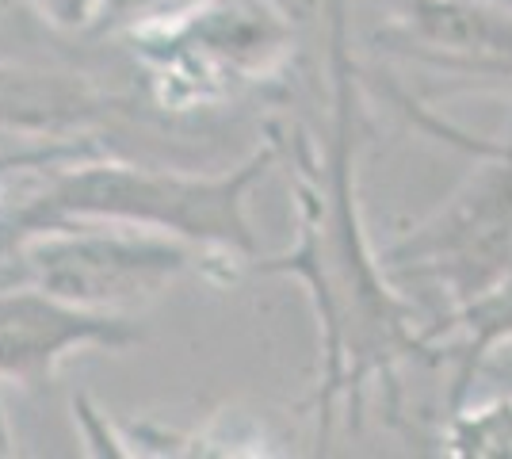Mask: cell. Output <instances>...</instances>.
<instances>
[{
	"instance_id": "ba28073f",
	"label": "cell",
	"mask_w": 512,
	"mask_h": 459,
	"mask_svg": "<svg viewBox=\"0 0 512 459\" xmlns=\"http://www.w3.org/2000/svg\"><path fill=\"white\" fill-rule=\"evenodd\" d=\"M444 333L451 337V345L436 349V360H451V410H459L478 368L501 345H512V280L474 303L455 306L444 326H428V341Z\"/></svg>"
},
{
	"instance_id": "7a4b0ae2",
	"label": "cell",
	"mask_w": 512,
	"mask_h": 459,
	"mask_svg": "<svg viewBox=\"0 0 512 459\" xmlns=\"http://www.w3.org/2000/svg\"><path fill=\"white\" fill-rule=\"evenodd\" d=\"M390 96L413 127L486 161L432 219L383 253L390 280H425L444 287L451 306H467L512 280V138H478L398 88Z\"/></svg>"
},
{
	"instance_id": "6da1fadb",
	"label": "cell",
	"mask_w": 512,
	"mask_h": 459,
	"mask_svg": "<svg viewBox=\"0 0 512 459\" xmlns=\"http://www.w3.org/2000/svg\"><path fill=\"white\" fill-rule=\"evenodd\" d=\"M344 16L333 12V138L329 150L314 153L299 146V245L276 261L256 264L260 272H283L310 287L321 322V414L337 398H348L360 414L363 387L371 375H390L402 360H436V341H428L413 303H406L383 264L363 238L360 203H356V92L352 62L344 50Z\"/></svg>"
},
{
	"instance_id": "3957f363",
	"label": "cell",
	"mask_w": 512,
	"mask_h": 459,
	"mask_svg": "<svg viewBox=\"0 0 512 459\" xmlns=\"http://www.w3.org/2000/svg\"><path fill=\"white\" fill-rule=\"evenodd\" d=\"M276 150L264 146L230 176H180L92 165L54 180L39 203L23 211L16 226L23 234L69 219H111L130 226L172 230L203 249H222L226 257H253L256 241L245 219V192L272 165Z\"/></svg>"
},
{
	"instance_id": "277c9868",
	"label": "cell",
	"mask_w": 512,
	"mask_h": 459,
	"mask_svg": "<svg viewBox=\"0 0 512 459\" xmlns=\"http://www.w3.org/2000/svg\"><path fill=\"white\" fill-rule=\"evenodd\" d=\"M23 241V264L35 287L85 310H115L153 299L192 261V253L153 234H100L69 222L39 226Z\"/></svg>"
},
{
	"instance_id": "30bf717a",
	"label": "cell",
	"mask_w": 512,
	"mask_h": 459,
	"mask_svg": "<svg viewBox=\"0 0 512 459\" xmlns=\"http://www.w3.org/2000/svg\"><path fill=\"white\" fill-rule=\"evenodd\" d=\"M43 4V12H50V20H58V23H81L88 20V12H92V0H39Z\"/></svg>"
},
{
	"instance_id": "8992f818",
	"label": "cell",
	"mask_w": 512,
	"mask_h": 459,
	"mask_svg": "<svg viewBox=\"0 0 512 459\" xmlns=\"http://www.w3.org/2000/svg\"><path fill=\"white\" fill-rule=\"evenodd\" d=\"M390 39L421 62L512 77V8L501 0H386Z\"/></svg>"
},
{
	"instance_id": "52a82bcc",
	"label": "cell",
	"mask_w": 512,
	"mask_h": 459,
	"mask_svg": "<svg viewBox=\"0 0 512 459\" xmlns=\"http://www.w3.org/2000/svg\"><path fill=\"white\" fill-rule=\"evenodd\" d=\"M138 333L104 310H85L35 291H0V375L39 387L46 383L58 360L85 345L119 349L130 345Z\"/></svg>"
},
{
	"instance_id": "9c48e42d",
	"label": "cell",
	"mask_w": 512,
	"mask_h": 459,
	"mask_svg": "<svg viewBox=\"0 0 512 459\" xmlns=\"http://www.w3.org/2000/svg\"><path fill=\"white\" fill-rule=\"evenodd\" d=\"M448 456L463 459H512V398H493L474 410H451Z\"/></svg>"
},
{
	"instance_id": "5b68a950",
	"label": "cell",
	"mask_w": 512,
	"mask_h": 459,
	"mask_svg": "<svg viewBox=\"0 0 512 459\" xmlns=\"http://www.w3.org/2000/svg\"><path fill=\"white\" fill-rule=\"evenodd\" d=\"M287 23L268 0H207L195 12H176V20L153 27L150 46H169L184 77L207 81H249L268 73L287 54Z\"/></svg>"
},
{
	"instance_id": "8fae6325",
	"label": "cell",
	"mask_w": 512,
	"mask_h": 459,
	"mask_svg": "<svg viewBox=\"0 0 512 459\" xmlns=\"http://www.w3.org/2000/svg\"><path fill=\"white\" fill-rule=\"evenodd\" d=\"M127 4H146V0H127ZM169 12H172V0H169ZM176 16V12H172Z\"/></svg>"
}]
</instances>
